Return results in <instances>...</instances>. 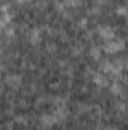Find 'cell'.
Segmentation results:
<instances>
[{
	"instance_id": "3",
	"label": "cell",
	"mask_w": 128,
	"mask_h": 130,
	"mask_svg": "<svg viewBox=\"0 0 128 130\" xmlns=\"http://www.w3.org/2000/svg\"><path fill=\"white\" fill-rule=\"evenodd\" d=\"M121 89H122V88H121L118 83H113V85H112V92H113V94H116V95L121 94Z\"/></svg>"
},
{
	"instance_id": "2",
	"label": "cell",
	"mask_w": 128,
	"mask_h": 130,
	"mask_svg": "<svg viewBox=\"0 0 128 130\" xmlns=\"http://www.w3.org/2000/svg\"><path fill=\"white\" fill-rule=\"evenodd\" d=\"M99 35H101L105 41H110V39L115 38V30H113L112 27H102V29H99Z\"/></svg>"
},
{
	"instance_id": "5",
	"label": "cell",
	"mask_w": 128,
	"mask_h": 130,
	"mask_svg": "<svg viewBox=\"0 0 128 130\" xmlns=\"http://www.w3.org/2000/svg\"><path fill=\"white\" fill-rule=\"evenodd\" d=\"M104 130H116V129H104Z\"/></svg>"
},
{
	"instance_id": "4",
	"label": "cell",
	"mask_w": 128,
	"mask_h": 130,
	"mask_svg": "<svg viewBox=\"0 0 128 130\" xmlns=\"http://www.w3.org/2000/svg\"><path fill=\"white\" fill-rule=\"evenodd\" d=\"M92 56H94V58H99V50H98V48H94V50H92Z\"/></svg>"
},
{
	"instance_id": "1",
	"label": "cell",
	"mask_w": 128,
	"mask_h": 130,
	"mask_svg": "<svg viewBox=\"0 0 128 130\" xmlns=\"http://www.w3.org/2000/svg\"><path fill=\"white\" fill-rule=\"evenodd\" d=\"M124 45H125V44H124L122 39H110V41L105 42L104 50H105L107 53H118L119 50L124 48Z\"/></svg>"
}]
</instances>
